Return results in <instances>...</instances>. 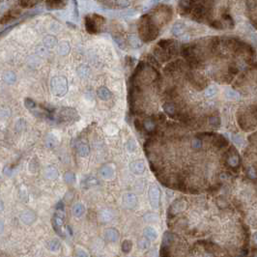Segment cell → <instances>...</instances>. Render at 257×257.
Here are the masks:
<instances>
[{
    "mask_svg": "<svg viewBox=\"0 0 257 257\" xmlns=\"http://www.w3.org/2000/svg\"><path fill=\"white\" fill-rule=\"evenodd\" d=\"M138 32L140 41L148 43L155 40L159 35V26L155 23L150 15H144L138 22Z\"/></svg>",
    "mask_w": 257,
    "mask_h": 257,
    "instance_id": "obj_1",
    "label": "cell"
},
{
    "mask_svg": "<svg viewBox=\"0 0 257 257\" xmlns=\"http://www.w3.org/2000/svg\"><path fill=\"white\" fill-rule=\"evenodd\" d=\"M104 23V19L100 15H89L85 16V27L90 34L99 33L101 26Z\"/></svg>",
    "mask_w": 257,
    "mask_h": 257,
    "instance_id": "obj_2",
    "label": "cell"
},
{
    "mask_svg": "<svg viewBox=\"0 0 257 257\" xmlns=\"http://www.w3.org/2000/svg\"><path fill=\"white\" fill-rule=\"evenodd\" d=\"M79 120L77 111L73 107H62L56 118L58 123H73Z\"/></svg>",
    "mask_w": 257,
    "mask_h": 257,
    "instance_id": "obj_3",
    "label": "cell"
},
{
    "mask_svg": "<svg viewBox=\"0 0 257 257\" xmlns=\"http://www.w3.org/2000/svg\"><path fill=\"white\" fill-rule=\"evenodd\" d=\"M51 90L53 94L62 97L68 91V81L64 77H56L51 80Z\"/></svg>",
    "mask_w": 257,
    "mask_h": 257,
    "instance_id": "obj_4",
    "label": "cell"
},
{
    "mask_svg": "<svg viewBox=\"0 0 257 257\" xmlns=\"http://www.w3.org/2000/svg\"><path fill=\"white\" fill-rule=\"evenodd\" d=\"M52 225H53V229L56 233L58 234L59 236L61 237H65V233H64V211H60V210H56V213L53 216L52 219Z\"/></svg>",
    "mask_w": 257,
    "mask_h": 257,
    "instance_id": "obj_5",
    "label": "cell"
},
{
    "mask_svg": "<svg viewBox=\"0 0 257 257\" xmlns=\"http://www.w3.org/2000/svg\"><path fill=\"white\" fill-rule=\"evenodd\" d=\"M187 77L191 85L195 87L197 90H202L207 85V80L205 79L203 75H201L198 73L190 72L187 73Z\"/></svg>",
    "mask_w": 257,
    "mask_h": 257,
    "instance_id": "obj_6",
    "label": "cell"
},
{
    "mask_svg": "<svg viewBox=\"0 0 257 257\" xmlns=\"http://www.w3.org/2000/svg\"><path fill=\"white\" fill-rule=\"evenodd\" d=\"M226 162L230 168L235 169V170H237V169L240 167V164H241V158H240V155L235 149V147L231 146L229 148V150H228Z\"/></svg>",
    "mask_w": 257,
    "mask_h": 257,
    "instance_id": "obj_7",
    "label": "cell"
},
{
    "mask_svg": "<svg viewBox=\"0 0 257 257\" xmlns=\"http://www.w3.org/2000/svg\"><path fill=\"white\" fill-rule=\"evenodd\" d=\"M187 203L184 199H178L176 200L173 204L170 206L168 210V219H173L174 217H176L178 214H180L181 212L185 210Z\"/></svg>",
    "mask_w": 257,
    "mask_h": 257,
    "instance_id": "obj_8",
    "label": "cell"
},
{
    "mask_svg": "<svg viewBox=\"0 0 257 257\" xmlns=\"http://www.w3.org/2000/svg\"><path fill=\"white\" fill-rule=\"evenodd\" d=\"M251 117H252L253 119H255L250 113L248 114L242 113L238 115V122L244 131H250V130L254 129V127H255L254 124L251 123V120H249V118L251 119Z\"/></svg>",
    "mask_w": 257,
    "mask_h": 257,
    "instance_id": "obj_9",
    "label": "cell"
},
{
    "mask_svg": "<svg viewBox=\"0 0 257 257\" xmlns=\"http://www.w3.org/2000/svg\"><path fill=\"white\" fill-rule=\"evenodd\" d=\"M149 200L153 208H158L160 201V191L157 186H152L149 190Z\"/></svg>",
    "mask_w": 257,
    "mask_h": 257,
    "instance_id": "obj_10",
    "label": "cell"
},
{
    "mask_svg": "<svg viewBox=\"0 0 257 257\" xmlns=\"http://www.w3.org/2000/svg\"><path fill=\"white\" fill-rule=\"evenodd\" d=\"M185 66H186V64L184 61L176 60V61L171 62V63L166 65V67L164 68V73L168 75H174L175 73L183 70L184 68H185Z\"/></svg>",
    "mask_w": 257,
    "mask_h": 257,
    "instance_id": "obj_11",
    "label": "cell"
},
{
    "mask_svg": "<svg viewBox=\"0 0 257 257\" xmlns=\"http://www.w3.org/2000/svg\"><path fill=\"white\" fill-rule=\"evenodd\" d=\"M21 9H11L10 11H8L6 14H4V15L2 16V18L0 19V23L5 24L14 21V19H16L21 15Z\"/></svg>",
    "mask_w": 257,
    "mask_h": 257,
    "instance_id": "obj_12",
    "label": "cell"
},
{
    "mask_svg": "<svg viewBox=\"0 0 257 257\" xmlns=\"http://www.w3.org/2000/svg\"><path fill=\"white\" fill-rule=\"evenodd\" d=\"M154 53H155V56L157 57V59H159L160 63L168 61L169 59L171 58V55L169 54L167 49H162L158 47L154 49Z\"/></svg>",
    "mask_w": 257,
    "mask_h": 257,
    "instance_id": "obj_13",
    "label": "cell"
},
{
    "mask_svg": "<svg viewBox=\"0 0 257 257\" xmlns=\"http://www.w3.org/2000/svg\"><path fill=\"white\" fill-rule=\"evenodd\" d=\"M211 137H212L211 138V139H212V143H213L216 147H217V148L221 149V148H223V147L227 146V144H228L227 140L225 139V138L222 136V135L213 134Z\"/></svg>",
    "mask_w": 257,
    "mask_h": 257,
    "instance_id": "obj_14",
    "label": "cell"
},
{
    "mask_svg": "<svg viewBox=\"0 0 257 257\" xmlns=\"http://www.w3.org/2000/svg\"><path fill=\"white\" fill-rule=\"evenodd\" d=\"M130 167H131V170L134 172V173L138 175L142 174L144 170H145V165H144L142 160H135V162H132Z\"/></svg>",
    "mask_w": 257,
    "mask_h": 257,
    "instance_id": "obj_15",
    "label": "cell"
},
{
    "mask_svg": "<svg viewBox=\"0 0 257 257\" xmlns=\"http://www.w3.org/2000/svg\"><path fill=\"white\" fill-rule=\"evenodd\" d=\"M66 2L64 1H60V0H51V1H47L46 2V5L47 7V9L50 10H60L63 9L66 6Z\"/></svg>",
    "mask_w": 257,
    "mask_h": 257,
    "instance_id": "obj_16",
    "label": "cell"
},
{
    "mask_svg": "<svg viewBox=\"0 0 257 257\" xmlns=\"http://www.w3.org/2000/svg\"><path fill=\"white\" fill-rule=\"evenodd\" d=\"M143 129L148 132H154L157 130V123L155 122L153 118H147L143 122Z\"/></svg>",
    "mask_w": 257,
    "mask_h": 257,
    "instance_id": "obj_17",
    "label": "cell"
},
{
    "mask_svg": "<svg viewBox=\"0 0 257 257\" xmlns=\"http://www.w3.org/2000/svg\"><path fill=\"white\" fill-rule=\"evenodd\" d=\"M163 110H164V112L166 114L171 117H175L178 113L176 106L172 103H165L163 104Z\"/></svg>",
    "mask_w": 257,
    "mask_h": 257,
    "instance_id": "obj_18",
    "label": "cell"
},
{
    "mask_svg": "<svg viewBox=\"0 0 257 257\" xmlns=\"http://www.w3.org/2000/svg\"><path fill=\"white\" fill-rule=\"evenodd\" d=\"M104 236H106V239L108 242H117L118 239H119V233L116 229H113V228L107 229L104 233Z\"/></svg>",
    "mask_w": 257,
    "mask_h": 257,
    "instance_id": "obj_19",
    "label": "cell"
},
{
    "mask_svg": "<svg viewBox=\"0 0 257 257\" xmlns=\"http://www.w3.org/2000/svg\"><path fill=\"white\" fill-rule=\"evenodd\" d=\"M137 199L134 193H128L124 196V203L128 208H134L136 205Z\"/></svg>",
    "mask_w": 257,
    "mask_h": 257,
    "instance_id": "obj_20",
    "label": "cell"
},
{
    "mask_svg": "<svg viewBox=\"0 0 257 257\" xmlns=\"http://www.w3.org/2000/svg\"><path fill=\"white\" fill-rule=\"evenodd\" d=\"M97 95H98V97L103 101L108 100V99H110V97H111V93H110V91L106 88V87H103V86H101L98 89Z\"/></svg>",
    "mask_w": 257,
    "mask_h": 257,
    "instance_id": "obj_21",
    "label": "cell"
},
{
    "mask_svg": "<svg viewBox=\"0 0 257 257\" xmlns=\"http://www.w3.org/2000/svg\"><path fill=\"white\" fill-rule=\"evenodd\" d=\"M185 28L186 26L183 22H176V23L173 25V27H172V34H173L175 37H179L185 32Z\"/></svg>",
    "mask_w": 257,
    "mask_h": 257,
    "instance_id": "obj_22",
    "label": "cell"
},
{
    "mask_svg": "<svg viewBox=\"0 0 257 257\" xmlns=\"http://www.w3.org/2000/svg\"><path fill=\"white\" fill-rule=\"evenodd\" d=\"M100 173H101V175L103 177L106 178V179H109V178H111L112 176H113L114 170H113V168H112L110 165L106 164V165H103V167L101 168Z\"/></svg>",
    "mask_w": 257,
    "mask_h": 257,
    "instance_id": "obj_23",
    "label": "cell"
},
{
    "mask_svg": "<svg viewBox=\"0 0 257 257\" xmlns=\"http://www.w3.org/2000/svg\"><path fill=\"white\" fill-rule=\"evenodd\" d=\"M84 211H85V209H84V206L81 203H77L73 208V214L77 217L82 216L84 214Z\"/></svg>",
    "mask_w": 257,
    "mask_h": 257,
    "instance_id": "obj_24",
    "label": "cell"
},
{
    "mask_svg": "<svg viewBox=\"0 0 257 257\" xmlns=\"http://www.w3.org/2000/svg\"><path fill=\"white\" fill-rule=\"evenodd\" d=\"M144 236L146 237L148 240H155L157 239V231L154 229L153 227H147L145 230H144Z\"/></svg>",
    "mask_w": 257,
    "mask_h": 257,
    "instance_id": "obj_25",
    "label": "cell"
},
{
    "mask_svg": "<svg viewBox=\"0 0 257 257\" xmlns=\"http://www.w3.org/2000/svg\"><path fill=\"white\" fill-rule=\"evenodd\" d=\"M89 146L86 143H80L77 146V152L81 157H86L89 154Z\"/></svg>",
    "mask_w": 257,
    "mask_h": 257,
    "instance_id": "obj_26",
    "label": "cell"
},
{
    "mask_svg": "<svg viewBox=\"0 0 257 257\" xmlns=\"http://www.w3.org/2000/svg\"><path fill=\"white\" fill-rule=\"evenodd\" d=\"M128 41H129V44L131 45L132 47H139L141 46L140 39H138L137 37L134 35H130Z\"/></svg>",
    "mask_w": 257,
    "mask_h": 257,
    "instance_id": "obj_27",
    "label": "cell"
},
{
    "mask_svg": "<svg viewBox=\"0 0 257 257\" xmlns=\"http://www.w3.org/2000/svg\"><path fill=\"white\" fill-rule=\"evenodd\" d=\"M114 41L116 42V44L119 46L121 49H125L126 47V40L124 39L123 36H121L120 34H114L113 35Z\"/></svg>",
    "mask_w": 257,
    "mask_h": 257,
    "instance_id": "obj_28",
    "label": "cell"
},
{
    "mask_svg": "<svg viewBox=\"0 0 257 257\" xmlns=\"http://www.w3.org/2000/svg\"><path fill=\"white\" fill-rule=\"evenodd\" d=\"M37 4H38V1H34V0H21L19 2V5L22 8H32Z\"/></svg>",
    "mask_w": 257,
    "mask_h": 257,
    "instance_id": "obj_29",
    "label": "cell"
},
{
    "mask_svg": "<svg viewBox=\"0 0 257 257\" xmlns=\"http://www.w3.org/2000/svg\"><path fill=\"white\" fill-rule=\"evenodd\" d=\"M58 50L61 55H66L70 51V45L68 44L67 42H63V43L60 44V46H59Z\"/></svg>",
    "mask_w": 257,
    "mask_h": 257,
    "instance_id": "obj_30",
    "label": "cell"
},
{
    "mask_svg": "<svg viewBox=\"0 0 257 257\" xmlns=\"http://www.w3.org/2000/svg\"><path fill=\"white\" fill-rule=\"evenodd\" d=\"M173 40H168V39H165V40H160L159 43H158L157 47H160V49H168L169 47L171 46L172 44H173Z\"/></svg>",
    "mask_w": 257,
    "mask_h": 257,
    "instance_id": "obj_31",
    "label": "cell"
},
{
    "mask_svg": "<svg viewBox=\"0 0 257 257\" xmlns=\"http://www.w3.org/2000/svg\"><path fill=\"white\" fill-rule=\"evenodd\" d=\"M225 97H226L228 100H231V101H236L238 100V99L240 98L239 94L235 91H233V90H226V92H225Z\"/></svg>",
    "mask_w": 257,
    "mask_h": 257,
    "instance_id": "obj_32",
    "label": "cell"
},
{
    "mask_svg": "<svg viewBox=\"0 0 257 257\" xmlns=\"http://www.w3.org/2000/svg\"><path fill=\"white\" fill-rule=\"evenodd\" d=\"M217 89L216 86H209L205 91V96L207 98H214L217 95Z\"/></svg>",
    "mask_w": 257,
    "mask_h": 257,
    "instance_id": "obj_33",
    "label": "cell"
},
{
    "mask_svg": "<svg viewBox=\"0 0 257 257\" xmlns=\"http://www.w3.org/2000/svg\"><path fill=\"white\" fill-rule=\"evenodd\" d=\"M209 124L214 128H219L220 126V118L219 116H210L209 118Z\"/></svg>",
    "mask_w": 257,
    "mask_h": 257,
    "instance_id": "obj_34",
    "label": "cell"
},
{
    "mask_svg": "<svg viewBox=\"0 0 257 257\" xmlns=\"http://www.w3.org/2000/svg\"><path fill=\"white\" fill-rule=\"evenodd\" d=\"M46 175L50 179H55L58 176V172L54 167H49L46 171Z\"/></svg>",
    "mask_w": 257,
    "mask_h": 257,
    "instance_id": "obj_35",
    "label": "cell"
},
{
    "mask_svg": "<svg viewBox=\"0 0 257 257\" xmlns=\"http://www.w3.org/2000/svg\"><path fill=\"white\" fill-rule=\"evenodd\" d=\"M222 16V19H223L224 21H225V22H227L228 26H229L230 28H232L234 26V21H233L232 16H231L229 14H227L226 12L222 13V16Z\"/></svg>",
    "mask_w": 257,
    "mask_h": 257,
    "instance_id": "obj_36",
    "label": "cell"
},
{
    "mask_svg": "<svg viewBox=\"0 0 257 257\" xmlns=\"http://www.w3.org/2000/svg\"><path fill=\"white\" fill-rule=\"evenodd\" d=\"M132 242L130 241V240H126V241L123 242L122 249L125 253H129L130 251L132 250Z\"/></svg>",
    "mask_w": 257,
    "mask_h": 257,
    "instance_id": "obj_37",
    "label": "cell"
},
{
    "mask_svg": "<svg viewBox=\"0 0 257 257\" xmlns=\"http://www.w3.org/2000/svg\"><path fill=\"white\" fill-rule=\"evenodd\" d=\"M78 75H80L81 77H87V75H89V68L87 66H80L78 68Z\"/></svg>",
    "mask_w": 257,
    "mask_h": 257,
    "instance_id": "obj_38",
    "label": "cell"
},
{
    "mask_svg": "<svg viewBox=\"0 0 257 257\" xmlns=\"http://www.w3.org/2000/svg\"><path fill=\"white\" fill-rule=\"evenodd\" d=\"M191 145L193 149H195V150H200V149L202 148V141L200 140V138H193V139L191 140Z\"/></svg>",
    "mask_w": 257,
    "mask_h": 257,
    "instance_id": "obj_39",
    "label": "cell"
},
{
    "mask_svg": "<svg viewBox=\"0 0 257 257\" xmlns=\"http://www.w3.org/2000/svg\"><path fill=\"white\" fill-rule=\"evenodd\" d=\"M101 219H103V221H109V220L112 219V214L107 210L103 211L101 213Z\"/></svg>",
    "mask_w": 257,
    "mask_h": 257,
    "instance_id": "obj_40",
    "label": "cell"
},
{
    "mask_svg": "<svg viewBox=\"0 0 257 257\" xmlns=\"http://www.w3.org/2000/svg\"><path fill=\"white\" fill-rule=\"evenodd\" d=\"M45 44H46L49 47H52L56 45V39L52 36H49V37H47L46 40H45Z\"/></svg>",
    "mask_w": 257,
    "mask_h": 257,
    "instance_id": "obj_41",
    "label": "cell"
},
{
    "mask_svg": "<svg viewBox=\"0 0 257 257\" xmlns=\"http://www.w3.org/2000/svg\"><path fill=\"white\" fill-rule=\"evenodd\" d=\"M64 180L65 182H67L68 184H73L75 180V174L72 173V172H67V173L64 175Z\"/></svg>",
    "mask_w": 257,
    "mask_h": 257,
    "instance_id": "obj_42",
    "label": "cell"
},
{
    "mask_svg": "<svg viewBox=\"0 0 257 257\" xmlns=\"http://www.w3.org/2000/svg\"><path fill=\"white\" fill-rule=\"evenodd\" d=\"M60 243L59 242H57V241H51L49 243V249L51 250V251H57V250H59L60 249Z\"/></svg>",
    "mask_w": 257,
    "mask_h": 257,
    "instance_id": "obj_43",
    "label": "cell"
},
{
    "mask_svg": "<svg viewBox=\"0 0 257 257\" xmlns=\"http://www.w3.org/2000/svg\"><path fill=\"white\" fill-rule=\"evenodd\" d=\"M24 106L28 109H33L36 107V103L33 100H31V99L27 98V99H25V101H24Z\"/></svg>",
    "mask_w": 257,
    "mask_h": 257,
    "instance_id": "obj_44",
    "label": "cell"
},
{
    "mask_svg": "<svg viewBox=\"0 0 257 257\" xmlns=\"http://www.w3.org/2000/svg\"><path fill=\"white\" fill-rule=\"evenodd\" d=\"M210 25L212 27L216 28V29H222V28H223V24H222L219 21H217V19L210 21Z\"/></svg>",
    "mask_w": 257,
    "mask_h": 257,
    "instance_id": "obj_45",
    "label": "cell"
},
{
    "mask_svg": "<svg viewBox=\"0 0 257 257\" xmlns=\"http://www.w3.org/2000/svg\"><path fill=\"white\" fill-rule=\"evenodd\" d=\"M247 176L250 178V179L255 180V178H256V170H255V168H254V167H252V166H249V167L247 169Z\"/></svg>",
    "mask_w": 257,
    "mask_h": 257,
    "instance_id": "obj_46",
    "label": "cell"
},
{
    "mask_svg": "<svg viewBox=\"0 0 257 257\" xmlns=\"http://www.w3.org/2000/svg\"><path fill=\"white\" fill-rule=\"evenodd\" d=\"M4 78H5V80H6L8 83H13L14 81L16 80V75H14L13 73L10 72V73H6V75H5Z\"/></svg>",
    "mask_w": 257,
    "mask_h": 257,
    "instance_id": "obj_47",
    "label": "cell"
},
{
    "mask_svg": "<svg viewBox=\"0 0 257 257\" xmlns=\"http://www.w3.org/2000/svg\"><path fill=\"white\" fill-rule=\"evenodd\" d=\"M147 59H148L149 63H150V66L152 68H153V67L159 68V64H158V61H157L156 58H154L153 56H151V55H148V56H147Z\"/></svg>",
    "mask_w": 257,
    "mask_h": 257,
    "instance_id": "obj_48",
    "label": "cell"
},
{
    "mask_svg": "<svg viewBox=\"0 0 257 257\" xmlns=\"http://www.w3.org/2000/svg\"><path fill=\"white\" fill-rule=\"evenodd\" d=\"M75 257H89V255H88V253H87L85 250L78 248V249L75 250Z\"/></svg>",
    "mask_w": 257,
    "mask_h": 257,
    "instance_id": "obj_49",
    "label": "cell"
},
{
    "mask_svg": "<svg viewBox=\"0 0 257 257\" xmlns=\"http://www.w3.org/2000/svg\"><path fill=\"white\" fill-rule=\"evenodd\" d=\"M127 148L129 149L130 151H134L135 149H136V142H135L134 140H129L128 142H127Z\"/></svg>",
    "mask_w": 257,
    "mask_h": 257,
    "instance_id": "obj_50",
    "label": "cell"
},
{
    "mask_svg": "<svg viewBox=\"0 0 257 257\" xmlns=\"http://www.w3.org/2000/svg\"><path fill=\"white\" fill-rule=\"evenodd\" d=\"M149 247H150V243L148 241H145V240H142V241L138 243V247H139L140 249H147Z\"/></svg>",
    "mask_w": 257,
    "mask_h": 257,
    "instance_id": "obj_51",
    "label": "cell"
},
{
    "mask_svg": "<svg viewBox=\"0 0 257 257\" xmlns=\"http://www.w3.org/2000/svg\"><path fill=\"white\" fill-rule=\"evenodd\" d=\"M99 182L98 180L96 179V178H93V177H90L88 178V179L86 180V186H96Z\"/></svg>",
    "mask_w": 257,
    "mask_h": 257,
    "instance_id": "obj_52",
    "label": "cell"
},
{
    "mask_svg": "<svg viewBox=\"0 0 257 257\" xmlns=\"http://www.w3.org/2000/svg\"><path fill=\"white\" fill-rule=\"evenodd\" d=\"M228 73H229L231 75H236L237 73H239V69L235 66H229V68H228Z\"/></svg>",
    "mask_w": 257,
    "mask_h": 257,
    "instance_id": "obj_53",
    "label": "cell"
},
{
    "mask_svg": "<svg viewBox=\"0 0 257 257\" xmlns=\"http://www.w3.org/2000/svg\"><path fill=\"white\" fill-rule=\"evenodd\" d=\"M134 126L138 131H142V124H140V121L138 119L134 120Z\"/></svg>",
    "mask_w": 257,
    "mask_h": 257,
    "instance_id": "obj_54",
    "label": "cell"
},
{
    "mask_svg": "<svg viewBox=\"0 0 257 257\" xmlns=\"http://www.w3.org/2000/svg\"><path fill=\"white\" fill-rule=\"evenodd\" d=\"M126 61H127V64H129L130 66H132V65L134 64L135 59H134L132 57H130V56H128V57H126Z\"/></svg>",
    "mask_w": 257,
    "mask_h": 257,
    "instance_id": "obj_55",
    "label": "cell"
},
{
    "mask_svg": "<svg viewBox=\"0 0 257 257\" xmlns=\"http://www.w3.org/2000/svg\"><path fill=\"white\" fill-rule=\"evenodd\" d=\"M255 136H256V134H252L250 135L249 137H248V139H249V142H253V143H255Z\"/></svg>",
    "mask_w": 257,
    "mask_h": 257,
    "instance_id": "obj_56",
    "label": "cell"
}]
</instances>
